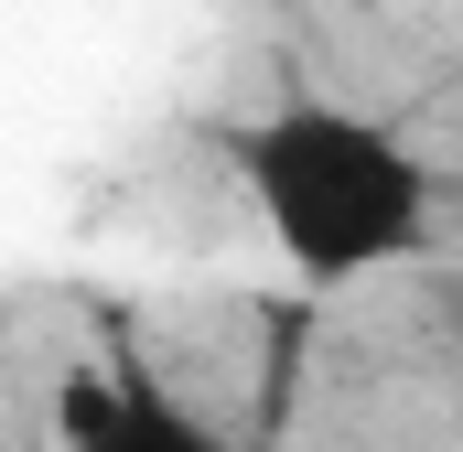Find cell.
Listing matches in <instances>:
<instances>
[{
	"instance_id": "6da1fadb",
	"label": "cell",
	"mask_w": 463,
	"mask_h": 452,
	"mask_svg": "<svg viewBox=\"0 0 463 452\" xmlns=\"http://www.w3.org/2000/svg\"><path fill=\"white\" fill-rule=\"evenodd\" d=\"M237 184L269 226V248L302 280H377L431 248V162L366 108L291 98L259 129H237Z\"/></svg>"
},
{
	"instance_id": "7a4b0ae2",
	"label": "cell",
	"mask_w": 463,
	"mask_h": 452,
	"mask_svg": "<svg viewBox=\"0 0 463 452\" xmlns=\"http://www.w3.org/2000/svg\"><path fill=\"white\" fill-rule=\"evenodd\" d=\"M65 442L76 452H216L151 377H98V366L65 377Z\"/></svg>"
}]
</instances>
